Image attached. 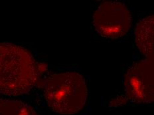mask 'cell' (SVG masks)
<instances>
[{
  "label": "cell",
  "instance_id": "3957f363",
  "mask_svg": "<svg viewBox=\"0 0 154 115\" xmlns=\"http://www.w3.org/2000/svg\"><path fill=\"white\" fill-rule=\"evenodd\" d=\"M93 25L100 36L111 39L126 35L131 27V15L124 4L106 2L93 15Z\"/></svg>",
  "mask_w": 154,
  "mask_h": 115
},
{
  "label": "cell",
  "instance_id": "277c9868",
  "mask_svg": "<svg viewBox=\"0 0 154 115\" xmlns=\"http://www.w3.org/2000/svg\"><path fill=\"white\" fill-rule=\"evenodd\" d=\"M125 91L131 101L149 103L154 101V57L133 63L124 78Z\"/></svg>",
  "mask_w": 154,
  "mask_h": 115
},
{
  "label": "cell",
  "instance_id": "8992f818",
  "mask_svg": "<svg viewBox=\"0 0 154 115\" xmlns=\"http://www.w3.org/2000/svg\"><path fill=\"white\" fill-rule=\"evenodd\" d=\"M0 115H38L33 108L18 101L0 99Z\"/></svg>",
  "mask_w": 154,
  "mask_h": 115
},
{
  "label": "cell",
  "instance_id": "5b68a950",
  "mask_svg": "<svg viewBox=\"0 0 154 115\" xmlns=\"http://www.w3.org/2000/svg\"><path fill=\"white\" fill-rule=\"evenodd\" d=\"M135 42L146 57H154V15L143 19L137 24Z\"/></svg>",
  "mask_w": 154,
  "mask_h": 115
},
{
  "label": "cell",
  "instance_id": "7a4b0ae2",
  "mask_svg": "<svg viewBox=\"0 0 154 115\" xmlns=\"http://www.w3.org/2000/svg\"><path fill=\"white\" fill-rule=\"evenodd\" d=\"M44 94L53 111L69 115L77 113L84 107L88 89L84 77L78 73H55L47 79Z\"/></svg>",
  "mask_w": 154,
  "mask_h": 115
},
{
  "label": "cell",
  "instance_id": "6da1fadb",
  "mask_svg": "<svg viewBox=\"0 0 154 115\" xmlns=\"http://www.w3.org/2000/svg\"><path fill=\"white\" fill-rule=\"evenodd\" d=\"M33 57L25 48L0 43V93L7 96L26 94L37 81Z\"/></svg>",
  "mask_w": 154,
  "mask_h": 115
}]
</instances>
